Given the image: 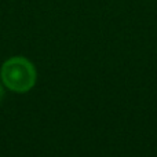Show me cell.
Masks as SVG:
<instances>
[{"label":"cell","instance_id":"cell-1","mask_svg":"<svg viewBox=\"0 0 157 157\" xmlns=\"http://www.w3.org/2000/svg\"><path fill=\"white\" fill-rule=\"evenodd\" d=\"M3 83L17 92H25L35 84L36 73L29 61L24 58H13L2 68Z\"/></svg>","mask_w":157,"mask_h":157},{"label":"cell","instance_id":"cell-2","mask_svg":"<svg viewBox=\"0 0 157 157\" xmlns=\"http://www.w3.org/2000/svg\"><path fill=\"white\" fill-rule=\"evenodd\" d=\"M2 97H3V90L0 88V99H2Z\"/></svg>","mask_w":157,"mask_h":157}]
</instances>
